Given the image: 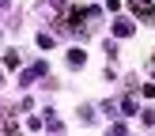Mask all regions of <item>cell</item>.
<instances>
[{"instance_id":"obj_1","label":"cell","mask_w":155,"mask_h":136,"mask_svg":"<svg viewBox=\"0 0 155 136\" xmlns=\"http://www.w3.org/2000/svg\"><path fill=\"white\" fill-rule=\"evenodd\" d=\"M114 30H117L121 38H129V34H133V23H129V19H121V23H114Z\"/></svg>"},{"instance_id":"obj_2","label":"cell","mask_w":155,"mask_h":136,"mask_svg":"<svg viewBox=\"0 0 155 136\" xmlns=\"http://www.w3.org/2000/svg\"><path fill=\"white\" fill-rule=\"evenodd\" d=\"M0 8H4V0H0Z\"/></svg>"}]
</instances>
